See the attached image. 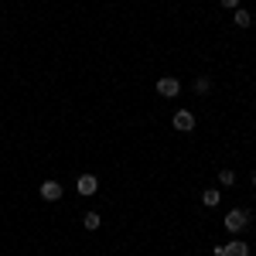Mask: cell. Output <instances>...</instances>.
<instances>
[{
  "mask_svg": "<svg viewBox=\"0 0 256 256\" xmlns=\"http://www.w3.org/2000/svg\"><path fill=\"white\" fill-rule=\"evenodd\" d=\"M250 226V212L246 208H232L229 216H226V229L229 232H239V229H246Z\"/></svg>",
  "mask_w": 256,
  "mask_h": 256,
  "instance_id": "cell-1",
  "label": "cell"
},
{
  "mask_svg": "<svg viewBox=\"0 0 256 256\" xmlns=\"http://www.w3.org/2000/svg\"><path fill=\"white\" fill-rule=\"evenodd\" d=\"M158 92L164 99H174L178 92H181V82H178L174 76H160V79H158Z\"/></svg>",
  "mask_w": 256,
  "mask_h": 256,
  "instance_id": "cell-2",
  "label": "cell"
},
{
  "mask_svg": "<svg viewBox=\"0 0 256 256\" xmlns=\"http://www.w3.org/2000/svg\"><path fill=\"white\" fill-rule=\"evenodd\" d=\"M216 256H250V246L242 239H232L226 246H216Z\"/></svg>",
  "mask_w": 256,
  "mask_h": 256,
  "instance_id": "cell-3",
  "label": "cell"
},
{
  "mask_svg": "<svg viewBox=\"0 0 256 256\" xmlns=\"http://www.w3.org/2000/svg\"><path fill=\"white\" fill-rule=\"evenodd\" d=\"M76 192H79V195H96V192H99V178L96 174H79Z\"/></svg>",
  "mask_w": 256,
  "mask_h": 256,
  "instance_id": "cell-4",
  "label": "cell"
},
{
  "mask_svg": "<svg viewBox=\"0 0 256 256\" xmlns=\"http://www.w3.org/2000/svg\"><path fill=\"white\" fill-rule=\"evenodd\" d=\"M174 130H181V134H192V130H195V116H192V110H178V113H174Z\"/></svg>",
  "mask_w": 256,
  "mask_h": 256,
  "instance_id": "cell-5",
  "label": "cell"
},
{
  "mask_svg": "<svg viewBox=\"0 0 256 256\" xmlns=\"http://www.w3.org/2000/svg\"><path fill=\"white\" fill-rule=\"evenodd\" d=\"M41 198H44V202H58L62 198V184L58 181H41Z\"/></svg>",
  "mask_w": 256,
  "mask_h": 256,
  "instance_id": "cell-6",
  "label": "cell"
},
{
  "mask_svg": "<svg viewBox=\"0 0 256 256\" xmlns=\"http://www.w3.org/2000/svg\"><path fill=\"white\" fill-rule=\"evenodd\" d=\"M99 222H102V218H99V212H86V218H82V226H86L89 232H96Z\"/></svg>",
  "mask_w": 256,
  "mask_h": 256,
  "instance_id": "cell-7",
  "label": "cell"
},
{
  "mask_svg": "<svg viewBox=\"0 0 256 256\" xmlns=\"http://www.w3.org/2000/svg\"><path fill=\"white\" fill-rule=\"evenodd\" d=\"M218 198H222V195H218V188H208V192L202 195V202H205L208 208H216V205H218Z\"/></svg>",
  "mask_w": 256,
  "mask_h": 256,
  "instance_id": "cell-8",
  "label": "cell"
},
{
  "mask_svg": "<svg viewBox=\"0 0 256 256\" xmlns=\"http://www.w3.org/2000/svg\"><path fill=\"white\" fill-rule=\"evenodd\" d=\"M218 184L232 188V184H236V171H229V168H226V171H218Z\"/></svg>",
  "mask_w": 256,
  "mask_h": 256,
  "instance_id": "cell-9",
  "label": "cell"
},
{
  "mask_svg": "<svg viewBox=\"0 0 256 256\" xmlns=\"http://www.w3.org/2000/svg\"><path fill=\"white\" fill-rule=\"evenodd\" d=\"M236 28H250V24H253V18H250V10H236Z\"/></svg>",
  "mask_w": 256,
  "mask_h": 256,
  "instance_id": "cell-10",
  "label": "cell"
},
{
  "mask_svg": "<svg viewBox=\"0 0 256 256\" xmlns=\"http://www.w3.org/2000/svg\"><path fill=\"white\" fill-rule=\"evenodd\" d=\"M208 89H212V79H208V76H202V79H195V92H202V96H205Z\"/></svg>",
  "mask_w": 256,
  "mask_h": 256,
  "instance_id": "cell-11",
  "label": "cell"
},
{
  "mask_svg": "<svg viewBox=\"0 0 256 256\" xmlns=\"http://www.w3.org/2000/svg\"><path fill=\"white\" fill-rule=\"evenodd\" d=\"M222 7H239V0H218Z\"/></svg>",
  "mask_w": 256,
  "mask_h": 256,
  "instance_id": "cell-12",
  "label": "cell"
},
{
  "mask_svg": "<svg viewBox=\"0 0 256 256\" xmlns=\"http://www.w3.org/2000/svg\"><path fill=\"white\" fill-rule=\"evenodd\" d=\"M253 188H256V174H253Z\"/></svg>",
  "mask_w": 256,
  "mask_h": 256,
  "instance_id": "cell-13",
  "label": "cell"
}]
</instances>
